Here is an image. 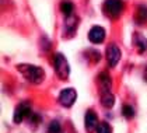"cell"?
Wrapping results in <instances>:
<instances>
[{"label": "cell", "mask_w": 147, "mask_h": 133, "mask_svg": "<svg viewBox=\"0 0 147 133\" xmlns=\"http://www.w3.org/2000/svg\"><path fill=\"white\" fill-rule=\"evenodd\" d=\"M17 70L21 73L27 81L32 83V84H41L45 80V72L44 69L39 66H34V65H18Z\"/></svg>", "instance_id": "cell-1"}, {"label": "cell", "mask_w": 147, "mask_h": 133, "mask_svg": "<svg viewBox=\"0 0 147 133\" xmlns=\"http://www.w3.org/2000/svg\"><path fill=\"white\" fill-rule=\"evenodd\" d=\"M125 4L122 0H105L102 4V13L109 18H118L123 13Z\"/></svg>", "instance_id": "cell-2"}, {"label": "cell", "mask_w": 147, "mask_h": 133, "mask_svg": "<svg viewBox=\"0 0 147 133\" xmlns=\"http://www.w3.org/2000/svg\"><path fill=\"white\" fill-rule=\"evenodd\" d=\"M53 69H55L56 76L63 81H66L70 76V66H69L66 57L62 53H56L53 57Z\"/></svg>", "instance_id": "cell-3"}, {"label": "cell", "mask_w": 147, "mask_h": 133, "mask_svg": "<svg viewBox=\"0 0 147 133\" xmlns=\"http://www.w3.org/2000/svg\"><path fill=\"white\" fill-rule=\"evenodd\" d=\"M30 115H31V104L28 101H21L14 109L13 121H14V123H21Z\"/></svg>", "instance_id": "cell-4"}, {"label": "cell", "mask_w": 147, "mask_h": 133, "mask_svg": "<svg viewBox=\"0 0 147 133\" xmlns=\"http://www.w3.org/2000/svg\"><path fill=\"white\" fill-rule=\"evenodd\" d=\"M77 100V91L74 88H65L60 91V94H59V104L62 105V107H65V108H70V107H73L74 105V102Z\"/></svg>", "instance_id": "cell-5"}, {"label": "cell", "mask_w": 147, "mask_h": 133, "mask_svg": "<svg viewBox=\"0 0 147 133\" xmlns=\"http://www.w3.org/2000/svg\"><path fill=\"white\" fill-rule=\"evenodd\" d=\"M121 49H119V46L116 44H109L107 46V51H105V59H107V62H108V66L109 67H115L118 63H119V60H121Z\"/></svg>", "instance_id": "cell-6"}, {"label": "cell", "mask_w": 147, "mask_h": 133, "mask_svg": "<svg viewBox=\"0 0 147 133\" xmlns=\"http://www.w3.org/2000/svg\"><path fill=\"white\" fill-rule=\"evenodd\" d=\"M105 36H107V31L100 25L91 27L88 31V41L91 44H102L105 41Z\"/></svg>", "instance_id": "cell-7"}, {"label": "cell", "mask_w": 147, "mask_h": 133, "mask_svg": "<svg viewBox=\"0 0 147 133\" xmlns=\"http://www.w3.org/2000/svg\"><path fill=\"white\" fill-rule=\"evenodd\" d=\"M98 116H97V113L92 111V109H88V111L86 112V116H84V128H86V130L88 133H92L97 130V128H98Z\"/></svg>", "instance_id": "cell-8"}, {"label": "cell", "mask_w": 147, "mask_h": 133, "mask_svg": "<svg viewBox=\"0 0 147 133\" xmlns=\"http://www.w3.org/2000/svg\"><path fill=\"white\" fill-rule=\"evenodd\" d=\"M97 83H98L100 88L102 90V92L109 91L111 87H112V80H111V76H109L107 72H102V73L98 74V77H97Z\"/></svg>", "instance_id": "cell-9"}, {"label": "cell", "mask_w": 147, "mask_h": 133, "mask_svg": "<svg viewBox=\"0 0 147 133\" xmlns=\"http://www.w3.org/2000/svg\"><path fill=\"white\" fill-rule=\"evenodd\" d=\"M77 25H79V18L74 14L66 17L65 18V32L67 34V35H73V34L76 32Z\"/></svg>", "instance_id": "cell-10"}, {"label": "cell", "mask_w": 147, "mask_h": 133, "mask_svg": "<svg viewBox=\"0 0 147 133\" xmlns=\"http://www.w3.org/2000/svg\"><path fill=\"white\" fill-rule=\"evenodd\" d=\"M135 21L136 24H146L147 22V6L146 4H139L136 7V11H135Z\"/></svg>", "instance_id": "cell-11"}, {"label": "cell", "mask_w": 147, "mask_h": 133, "mask_svg": "<svg viewBox=\"0 0 147 133\" xmlns=\"http://www.w3.org/2000/svg\"><path fill=\"white\" fill-rule=\"evenodd\" d=\"M133 44H135L136 51L139 53H144L147 51V38H144L142 34H135L133 36Z\"/></svg>", "instance_id": "cell-12"}, {"label": "cell", "mask_w": 147, "mask_h": 133, "mask_svg": "<svg viewBox=\"0 0 147 133\" xmlns=\"http://www.w3.org/2000/svg\"><path fill=\"white\" fill-rule=\"evenodd\" d=\"M115 95H113L111 91H105V92H102L101 95V105L104 108H107V109H111L113 105H115Z\"/></svg>", "instance_id": "cell-13"}, {"label": "cell", "mask_w": 147, "mask_h": 133, "mask_svg": "<svg viewBox=\"0 0 147 133\" xmlns=\"http://www.w3.org/2000/svg\"><path fill=\"white\" fill-rule=\"evenodd\" d=\"M60 11H62V14H63L65 17H69V16H71L73 11H74V4H73L70 0H63V1L60 3Z\"/></svg>", "instance_id": "cell-14"}, {"label": "cell", "mask_w": 147, "mask_h": 133, "mask_svg": "<svg viewBox=\"0 0 147 133\" xmlns=\"http://www.w3.org/2000/svg\"><path fill=\"white\" fill-rule=\"evenodd\" d=\"M122 115H123L125 119H127V121L133 119L135 115H136L135 108H133L132 105H129V104H125L123 107H122Z\"/></svg>", "instance_id": "cell-15"}, {"label": "cell", "mask_w": 147, "mask_h": 133, "mask_svg": "<svg viewBox=\"0 0 147 133\" xmlns=\"http://www.w3.org/2000/svg\"><path fill=\"white\" fill-rule=\"evenodd\" d=\"M46 133H62V125L59 121H52V122L48 125V129H46Z\"/></svg>", "instance_id": "cell-16"}, {"label": "cell", "mask_w": 147, "mask_h": 133, "mask_svg": "<svg viewBox=\"0 0 147 133\" xmlns=\"http://www.w3.org/2000/svg\"><path fill=\"white\" fill-rule=\"evenodd\" d=\"M41 121H42V116H41L39 113H31V115L28 116V122H30V126H31L32 129L38 128Z\"/></svg>", "instance_id": "cell-17"}, {"label": "cell", "mask_w": 147, "mask_h": 133, "mask_svg": "<svg viewBox=\"0 0 147 133\" xmlns=\"http://www.w3.org/2000/svg\"><path fill=\"white\" fill-rule=\"evenodd\" d=\"M97 133H112V128L108 122H100L98 128H97Z\"/></svg>", "instance_id": "cell-18"}]
</instances>
